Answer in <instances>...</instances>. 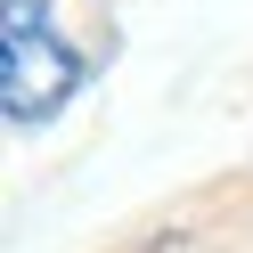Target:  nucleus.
Here are the masks:
<instances>
[{
    "mask_svg": "<svg viewBox=\"0 0 253 253\" xmlns=\"http://www.w3.org/2000/svg\"><path fill=\"white\" fill-rule=\"evenodd\" d=\"M74 82H82L74 49L41 25L33 0H8V74H0V106H8V123H41Z\"/></svg>",
    "mask_w": 253,
    "mask_h": 253,
    "instance_id": "nucleus-1",
    "label": "nucleus"
}]
</instances>
